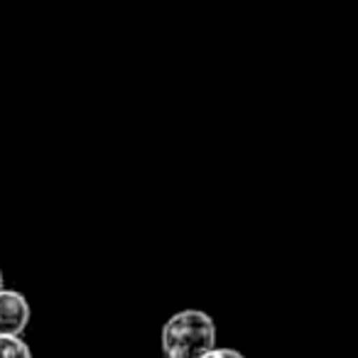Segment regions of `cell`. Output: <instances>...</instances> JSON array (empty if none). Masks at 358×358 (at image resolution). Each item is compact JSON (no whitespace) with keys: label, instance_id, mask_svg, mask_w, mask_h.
<instances>
[{"label":"cell","instance_id":"6da1fadb","mask_svg":"<svg viewBox=\"0 0 358 358\" xmlns=\"http://www.w3.org/2000/svg\"><path fill=\"white\" fill-rule=\"evenodd\" d=\"M216 324L204 309H182L162 327V353L167 358H204L216 348Z\"/></svg>","mask_w":358,"mask_h":358},{"label":"cell","instance_id":"7a4b0ae2","mask_svg":"<svg viewBox=\"0 0 358 358\" xmlns=\"http://www.w3.org/2000/svg\"><path fill=\"white\" fill-rule=\"evenodd\" d=\"M30 302L17 289H0V336H22L30 324Z\"/></svg>","mask_w":358,"mask_h":358},{"label":"cell","instance_id":"3957f363","mask_svg":"<svg viewBox=\"0 0 358 358\" xmlns=\"http://www.w3.org/2000/svg\"><path fill=\"white\" fill-rule=\"evenodd\" d=\"M0 358H32L22 336H0Z\"/></svg>","mask_w":358,"mask_h":358},{"label":"cell","instance_id":"277c9868","mask_svg":"<svg viewBox=\"0 0 358 358\" xmlns=\"http://www.w3.org/2000/svg\"><path fill=\"white\" fill-rule=\"evenodd\" d=\"M204 358H245L238 348H229V346H216L214 351H209Z\"/></svg>","mask_w":358,"mask_h":358},{"label":"cell","instance_id":"5b68a950","mask_svg":"<svg viewBox=\"0 0 358 358\" xmlns=\"http://www.w3.org/2000/svg\"><path fill=\"white\" fill-rule=\"evenodd\" d=\"M6 287V278H3V268H0V289Z\"/></svg>","mask_w":358,"mask_h":358}]
</instances>
